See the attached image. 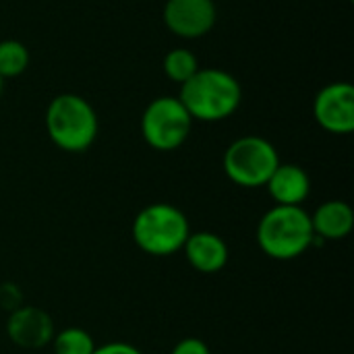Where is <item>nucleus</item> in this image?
Returning a JSON list of instances; mask_svg holds the SVG:
<instances>
[{
	"label": "nucleus",
	"mask_w": 354,
	"mask_h": 354,
	"mask_svg": "<svg viewBox=\"0 0 354 354\" xmlns=\"http://www.w3.org/2000/svg\"><path fill=\"white\" fill-rule=\"evenodd\" d=\"M315 241L311 214L301 205H274L257 224V245L276 261H290L305 255Z\"/></svg>",
	"instance_id": "f257e3e1"
},
{
	"label": "nucleus",
	"mask_w": 354,
	"mask_h": 354,
	"mask_svg": "<svg viewBox=\"0 0 354 354\" xmlns=\"http://www.w3.org/2000/svg\"><path fill=\"white\" fill-rule=\"evenodd\" d=\"M241 83L226 71L199 68L189 81L180 85V104L193 120L218 122L234 114L241 106Z\"/></svg>",
	"instance_id": "f03ea898"
},
{
	"label": "nucleus",
	"mask_w": 354,
	"mask_h": 354,
	"mask_svg": "<svg viewBox=\"0 0 354 354\" xmlns=\"http://www.w3.org/2000/svg\"><path fill=\"white\" fill-rule=\"evenodd\" d=\"M191 234L189 218L172 203L145 205L133 220L131 236L135 245L153 257H168L183 251Z\"/></svg>",
	"instance_id": "7ed1b4c3"
},
{
	"label": "nucleus",
	"mask_w": 354,
	"mask_h": 354,
	"mask_svg": "<svg viewBox=\"0 0 354 354\" xmlns=\"http://www.w3.org/2000/svg\"><path fill=\"white\" fill-rule=\"evenodd\" d=\"M46 131L56 147L79 153L89 149L97 137V114L85 97L60 93L46 110Z\"/></svg>",
	"instance_id": "20e7f679"
},
{
	"label": "nucleus",
	"mask_w": 354,
	"mask_h": 354,
	"mask_svg": "<svg viewBox=\"0 0 354 354\" xmlns=\"http://www.w3.org/2000/svg\"><path fill=\"white\" fill-rule=\"evenodd\" d=\"M278 164L280 156L276 147L268 139L255 135H247L232 141L222 160L226 176L234 185L245 189L266 187Z\"/></svg>",
	"instance_id": "39448f33"
},
{
	"label": "nucleus",
	"mask_w": 354,
	"mask_h": 354,
	"mask_svg": "<svg viewBox=\"0 0 354 354\" xmlns=\"http://www.w3.org/2000/svg\"><path fill=\"white\" fill-rule=\"evenodd\" d=\"M193 118L178 97L162 95L149 102L141 116V133L149 147L158 151L178 149L191 135Z\"/></svg>",
	"instance_id": "423d86ee"
},
{
	"label": "nucleus",
	"mask_w": 354,
	"mask_h": 354,
	"mask_svg": "<svg viewBox=\"0 0 354 354\" xmlns=\"http://www.w3.org/2000/svg\"><path fill=\"white\" fill-rule=\"evenodd\" d=\"M313 116L322 129L334 135L354 131V89L351 83L338 81L326 85L313 102Z\"/></svg>",
	"instance_id": "0eeeda50"
},
{
	"label": "nucleus",
	"mask_w": 354,
	"mask_h": 354,
	"mask_svg": "<svg viewBox=\"0 0 354 354\" xmlns=\"http://www.w3.org/2000/svg\"><path fill=\"white\" fill-rule=\"evenodd\" d=\"M54 322L52 317L33 305H19L10 311L6 322L8 340L25 351H37L52 342L54 338Z\"/></svg>",
	"instance_id": "6e6552de"
},
{
	"label": "nucleus",
	"mask_w": 354,
	"mask_h": 354,
	"mask_svg": "<svg viewBox=\"0 0 354 354\" xmlns=\"http://www.w3.org/2000/svg\"><path fill=\"white\" fill-rule=\"evenodd\" d=\"M164 23L178 37H201L216 23V4L214 0H168L164 6Z\"/></svg>",
	"instance_id": "1a4fd4ad"
},
{
	"label": "nucleus",
	"mask_w": 354,
	"mask_h": 354,
	"mask_svg": "<svg viewBox=\"0 0 354 354\" xmlns=\"http://www.w3.org/2000/svg\"><path fill=\"white\" fill-rule=\"evenodd\" d=\"M183 253L193 270L199 274H218L226 268L230 251L226 241L216 232H191L185 241Z\"/></svg>",
	"instance_id": "9d476101"
},
{
	"label": "nucleus",
	"mask_w": 354,
	"mask_h": 354,
	"mask_svg": "<svg viewBox=\"0 0 354 354\" xmlns=\"http://www.w3.org/2000/svg\"><path fill=\"white\" fill-rule=\"evenodd\" d=\"M266 189L276 205H303L311 193V178L305 168L280 162Z\"/></svg>",
	"instance_id": "9b49d317"
},
{
	"label": "nucleus",
	"mask_w": 354,
	"mask_h": 354,
	"mask_svg": "<svg viewBox=\"0 0 354 354\" xmlns=\"http://www.w3.org/2000/svg\"><path fill=\"white\" fill-rule=\"evenodd\" d=\"M311 226H313L315 239L342 241L353 232V207L346 201H340V199L326 201L311 214Z\"/></svg>",
	"instance_id": "f8f14e48"
},
{
	"label": "nucleus",
	"mask_w": 354,
	"mask_h": 354,
	"mask_svg": "<svg viewBox=\"0 0 354 354\" xmlns=\"http://www.w3.org/2000/svg\"><path fill=\"white\" fill-rule=\"evenodd\" d=\"M50 344L54 354H93L97 346L93 336L83 328H64L54 334Z\"/></svg>",
	"instance_id": "ddd939ff"
},
{
	"label": "nucleus",
	"mask_w": 354,
	"mask_h": 354,
	"mask_svg": "<svg viewBox=\"0 0 354 354\" xmlns=\"http://www.w3.org/2000/svg\"><path fill=\"white\" fill-rule=\"evenodd\" d=\"M29 64V52L25 44L17 39L0 41V79H10L21 75Z\"/></svg>",
	"instance_id": "4468645a"
},
{
	"label": "nucleus",
	"mask_w": 354,
	"mask_h": 354,
	"mask_svg": "<svg viewBox=\"0 0 354 354\" xmlns=\"http://www.w3.org/2000/svg\"><path fill=\"white\" fill-rule=\"evenodd\" d=\"M199 71V64H197V58L193 52L185 50V48H178V50H170L164 58V73L168 79L176 81V83H185L189 81L195 73Z\"/></svg>",
	"instance_id": "2eb2a0df"
},
{
	"label": "nucleus",
	"mask_w": 354,
	"mask_h": 354,
	"mask_svg": "<svg viewBox=\"0 0 354 354\" xmlns=\"http://www.w3.org/2000/svg\"><path fill=\"white\" fill-rule=\"evenodd\" d=\"M170 354H212L209 346L201 338H183L174 344Z\"/></svg>",
	"instance_id": "dca6fc26"
},
{
	"label": "nucleus",
	"mask_w": 354,
	"mask_h": 354,
	"mask_svg": "<svg viewBox=\"0 0 354 354\" xmlns=\"http://www.w3.org/2000/svg\"><path fill=\"white\" fill-rule=\"evenodd\" d=\"M93 354H143L137 346L129 342H108L102 346H95Z\"/></svg>",
	"instance_id": "f3484780"
},
{
	"label": "nucleus",
	"mask_w": 354,
	"mask_h": 354,
	"mask_svg": "<svg viewBox=\"0 0 354 354\" xmlns=\"http://www.w3.org/2000/svg\"><path fill=\"white\" fill-rule=\"evenodd\" d=\"M2 83H4V81H2V79H0V93H2Z\"/></svg>",
	"instance_id": "a211bd4d"
}]
</instances>
